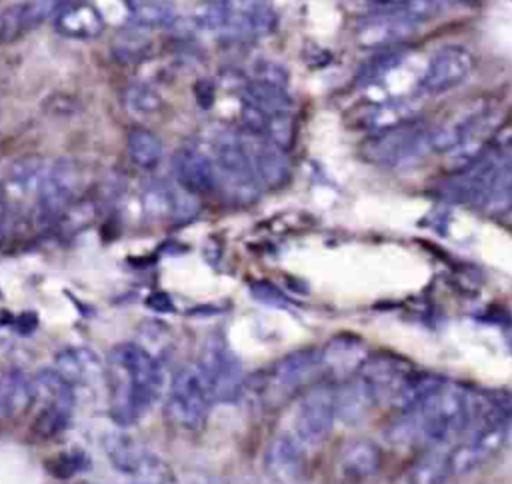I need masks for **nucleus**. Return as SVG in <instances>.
I'll list each match as a JSON object with an SVG mask.
<instances>
[{"label": "nucleus", "instance_id": "nucleus-37", "mask_svg": "<svg viewBox=\"0 0 512 484\" xmlns=\"http://www.w3.org/2000/svg\"><path fill=\"white\" fill-rule=\"evenodd\" d=\"M490 214H506L512 210V174L482 204Z\"/></svg>", "mask_w": 512, "mask_h": 484}, {"label": "nucleus", "instance_id": "nucleus-42", "mask_svg": "<svg viewBox=\"0 0 512 484\" xmlns=\"http://www.w3.org/2000/svg\"><path fill=\"white\" fill-rule=\"evenodd\" d=\"M196 484H232V482H228L226 478H220V476H202L200 480H196Z\"/></svg>", "mask_w": 512, "mask_h": 484}, {"label": "nucleus", "instance_id": "nucleus-46", "mask_svg": "<svg viewBox=\"0 0 512 484\" xmlns=\"http://www.w3.org/2000/svg\"><path fill=\"white\" fill-rule=\"evenodd\" d=\"M510 348H512V342H510Z\"/></svg>", "mask_w": 512, "mask_h": 484}, {"label": "nucleus", "instance_id": "nucleus-23", "mask_svg": "<svg viewBox=\"0 0 512 484\" xmlns=\"http://www.w3.org/2000/svg\"><path fill=\"white\" fill-rule=\"evenodd\" d=\"M364 360L366 356L362 354V340L352 334H338L320 350V368L336 374H356Z\"/></svg>", "mask_w": 512, "mask_h": 484}, {"label": "nucleus", "instance_id": "nucleus-44", "mask_svg": "<svg viewBox=\"0 0 512 484\" xmlns=\"http://www.w3.org/2000/svg\"><path fill=\"white\" fill-rule=\"evenodd\" d=\"M2 94H4V86L0 84V96H2Z\"/></svg>", "mask_w": 512, "mask_h": 484}, {"label": "nucleus", "instance_id": "nucleus-15", "mask_svg": "<svg viewBox=\"0 0 512 484\" xmlns=\"http://www.w3.org/2000/svg\"><path fill=\"white\" fill-rule=\"evenodd\" d=\"M54 368L72 386H92L106 378V360L90 346H64L54 354Z\"/></svg>", "mask_w": 512, "mask_h": 484}, {"label": "nucleus", "instance_id": "nucleus-10", "mask_svg": "<svg viewBox=\"0 0 512 484\" xmlns=\"http://www.w3.org/2000/svg\"><path fill=\"white\" fill-rule=\"evenodd\" d=\"M508 438V422L502 418H480L472 436L448 452L452 476L470 474L500 452Z\"/></svg>", "mask_w": 512, "mask_h": 484}, {"label": "nucleus", "instance_id": "nucleus-25", "mask_svg": "<svg viewBox=\"0 0 512 484\" xmlns=\"http://www.w3.org/2000/svg\"><path fill=\"white\" fill-rule=\"evenodd\" d=\"M46 166L38 158H18L12 162V166L6 170V180L2 184L8 200L14 198H24L36 202V194L42 182Z\"/></svg>", "mask_w": 512, "mask_h": 484}, {"label": "nucleus", "instance_id": "nucleus-45", "mask_svg": "<svg viewBox=\"0 0 512 484\" xmlns=\"http://www.w3.org/2000/svg\"><path fill=\"white\" fill-rule=\"evenodd\" d=\"M136 484H148V482H136Z\"/></svg>", "mask_w": 512, "mask_h": 484}, {"label": "nucleus", "instance_id": "nucleus-30", "mask_svg": "<svg viewBox=\"0 0 512 484\" xmlns=\"http://www.w3.org/2000/svg\"><path fill=\"white\" fill-rule=\"evenodd\" d=\"M132 24L140 28H158L174 20V6L168 0H126Z\"/></svg>", "mask_w": 512, "mask_h": 484}, {"label": "nucleus", "instance_id": "nucleus-16", "mask_svg": "<svg viewBox=\"0 0 512 484\" xmlns=\"http://www.w3.org/2000/svg\"><path fill=\"white\" fill-rule=\"evenodd\" d=\"M316 368H320L318 348L294 350L282 356L268 372V390L274 394H292L310 378Z\"/></svg>", "mask_w": 512, "mask_h": 484}, {"label": "nucleus", "instance_id": "nucleus-14", "mask_svg": "<svg viewBox=\"0 0 512 484\" xmlns=\"http://www.w3.org/2000/svg\"><path fill=\"white\" fill-rule=\"evenodd\" d=\"M172 174L180 188L200 196L218 186L216 168L210 156H206L196 144H182L172 154Z\"/></svg>", "mask_w": 512, "mask_h": 484}, {"label": "nucleus", "instance_id": "nucleus-38", "mask_svg": "<svg viewBox=\"0 0 512 484\" xmlns=\"http://www.w3.org/2000/svg\"><path fill=\"white\" fill-rule=\"evenodd\" d=\"M250 294L262 304H270V306H288L290 304V300L286 298V294L280 288H276L274 284L264 282V280L262 282H252L250 284Z\"/></svg>", "mask_w": 512, "mask_h": 484}, {"label": "nucleus", "instance_id": "nucleus-32", "mask_svg": "<svg viewBox=\"0 0 512 484\" xmlns=\"http://www.w3.org/2000/svg\"><path fill=\"white\" fill-rule=\"evenodd\" d=\"M142 206L144 212L154 218H172L174 216V188L166 186L162 182L150 184L142 194Z\"/></svg>", "mask_w": 512, "mask_h": 484}, {"label": "nucleus", "instance_id": "nucleus-43", "mask_svg": "<svg viewBox=\"0 0 512 484\" xmlns=\"http://www.w3.org/2000/svg\"><path fill=\"white\" fill-rule=\"evenodd\" d=\"M444 2H454V4H464V6H472L476 0H444Z\"/></svg>", "mask_w": 512, "mask_h": 484}, {"label": "nucleus", "instance_id": "nucleus-21", "mask_svg": "<svg viewBox=\"0 0 512 484\" xmlns=\"http://www.w3.org/2000/svg\"><path fill=\"white\" fill-rule=\"evenodd\" d=\"M254 174L262 188H280L290 178L288 150L262 138L250 148Z\"/></svg>", "mask_w": 512, "mask_h": 484}, {"label": "nucleus", "instance_id": "nucleus-7", "mask_svg": "<svg viewBox=\"0 0 512 484\" xmlns=\"http://www.w3.org/2000/svg\"><path fill=\"white\" fill-rule=\"evenodd\" d=\"M198 368L214 402H234L244 388V368L224 336L210 334L202 346Z\"/></svg>", "mask_w": 512, "mask_h": 484}, {"label": "nucleus", "instance_id": "nucleus-9", "mask_svg": "<svg viewBox=\"0 0 512 484\" xmlns=\"http://www.w3.org/2000/svg\"><path fill=\"white\" fill-rule=\"evenodd\" d=\"M80 186V174L72 160L58 158L46 166L42 182L36 194V216L42 222H54L72 206L76 190Z\"/></svg>", "mask_w": 512, "mask_h": 484}, {"label": "nucleus", "instance_id": "nucleus-29", "mask_svg": "<svg viewBox=\"0 0 512 484\" xmlns=\"http://www.w3.org/2000/svg\"><path fill=\"white\" fill-rule=\"evenodd\" d=\"M452 476L448 454L428 452L416 460L408 472V484H446Z\"/></svg>", "mask_w": 512, "mask_h": 484}, {"label": "nucleus", "instance_id": "nucleus-12", "mask_svg": "<svg viewBox=\"0 0 512 484\" xmlns=\"http://www.w3.org/2000/svg\"><path fill=\"white\" fill-rule=\"evenodd\" d=\"M474 66L476 58L466 46H444L428 60L420 78V90L426 94L448 92L464 84L470 78Z\"/></svg>", "mask_w": 512, "mask_h": 484}, {"label": "nucleus", "instance_id": "nucleus-2", "mask_svg": "<svg viewBox=\"0 0 512 484\" xmlns=\"http://www.w3.org/2000/svg\"><path fill=\"white\" fill-rule=\"evenodd\" d=\"M406 414L420 440L442 444L460 434L472 420V398L462 386L440 378Z\"/></svg>", "mask_w": 512, "mask_h": 484}, {"label": "nucleus", "instance_id": "nucleus-18", "mask_svg": "<svg viewBox=\"0 0 512 484\" xmlns=\"http://www.w3.org/2000/svg\"><path fill=\"white\" fill-rule=\"evenodd\" d=\"M304 452L306 446L292 432H282L270 440L264 452V466L276 480L292 482L304 470Z\"/></svg>", "mask_w": 512, "mask_h": 484}, {"label": "nucleus", "instance_id": "nucleus-26", "mask_svg": "<svg viewBox=\"0 0 512 484\" xmlns=\"http://www.w3.org/2000/svg\"><path fill=\"white\" fill-rule=\"evenodd\" d=\"M126 148L130 162L140 170H154L164 156V144L160 136L142 126H134L128 130Z\"/></svg>", "mask_w": 512, "mask_h": 484}, {"label": "nucleus", "instance_id": "nucleus-1", "mask_svg": "<svg viewBox=\"0 0 512 484\" xmlns=\"http://www.w3.org/2000/svg\"><path fill=\"white\" fill-rule=\"evenodd\" d=\"M110 416L128 426L140 420L162 396L166 376L152 352L136 342H120L106 356Z\"/></svg>", "mask_w": 512, "mask_h": 484}, {"label": "nucleus", "instance_id": "nucleus-22", "mask_svg": "<svg viewBox=\"0 0 512 484\" xmlns=\"http://www.w3.org/2000/svg\"><path fill=\"white\" fill-rule=\"evenodd\" d=\"M334 402H336V420H342L344 424H358L360 420H364L370 406L376 404L368 382L360 374L346 378L334 390Z\"/></svg>", "mask_w": 512, "mask_h": 484}, {"label": "nucleus", "instance_id": "nucleus-8", "mask_svg": "<svg viewBox=\"0 0 512 484\" xmlns=\"http://www.w3.org/2000/svg\"><path fill=\"white\" fill-rule=\"evenodd\" d=\"M292 422V434L306 448L322 444L336 422L334 388L326 384H316L308 388L296 404Z\"/></svg>", "mask_w": 512, "mask_h": 484}, {"label": "nucleus", "instance_id": "nucleus-31", "mask_svg": "<svg viewBox=\"0 0 512 484\" xmlns=\"http://www.w3.org/2000/svg\"><path fill=\"white\" fill-rule=\"evenodd\" d=\"M90 466H92L90 456H88L84 450H78V448L58 452L56 456H52V458L46 462L48 472H50L54 478H60V480L74 478V476L86 472Z\"/></svg>", "mask_w": 512, "mask_h": 484}, {"label": "nucleus", "instance_id": "nucleus-19", "mask_svg": "<svg viewBox=\"0 0 512 484\" xmlns=\"http://www.w3.org/2000/svg\"><path fill=\"white\" fill-rule=\"evenodd\" d=\"M420 106L414 98H388L362 110L358 122L372 134L392 130L418 120Z\"/></svg>", "mask_w": 512, "mask_h": 484}, {"label": "nucleus", "instance_id": "nucleus-4", "mask_svg": "<svg viewBox=\"0 0 512 484\" xmlns=\"http://www.w3.org/2000/svg\"><path fill=\"white\" fill-rule=\"evenodd\" d=\"M212 402L198 364H186L176 370L166 390V420L180 430H198L204 426Z\"/></svg>", "mask_w": 512, "mask_h": 484}, {"label": "nucleus", "instance_id": "nucleus-28", "mask_svg": "<svg viewBox=\"0 0 512 484\" xmlns=\"http://www.w3.org/2000/svg\"><path fill=\"white\" fill-rule=\"evenodd\" d=\"M150 50L152 42L146 34V28L134 24L116 32L112 40V52L120 62H142L144 58H148Z\"/></svg>", "mask_w": 512, "mask_h": 484}, {"label": "nucleus", "instance_id": "nucleus-5", "mask_svg": "<svg viewBox=\"0 0 512 484\" xmlns=\"http://www.w3.org/2000/svg\"><path fill=\"white\" fill-rule=\"evenodd\" d=\"M214 168L218 184L230 198L240 202H252L260 192V182L254 174L250 146L230 130L220 132L214 138Z\"/></svg>", "mask_w": 512, "mask_h": 484}, {"label": "nucleus", "instance_id": "nucleus-20", "mask_svg": "<svg viewBox=\"0 0 512 484\" xmlns=\"http://www.w3.org/2000/svg\"><path fill=\"white\" fill-rule=\"evenodd\" d=\"M32 376L20 368L0 372V422H12L32 408Z\"/></svg>", "mask_w": 512, "mask_h": 484}, {"label": "nucleus", "instance_id": "nucleus-33", "mask_svg": "<svg viewBox=\"0 0 512 484\" xmlns=\"http://www.w3.org/2000/svg\"><path fill=\"white\" fill-rule=\"evenodd\" d=\"M126 108L136 116L158 114L164 106L162 96L148 84H132L124 94Z\"/></svg>", "mask_w": 512, "mask_h": 484}, {"label": "nucleus", "instance_id": "nucleus-34", "mask_svg": "<svg viewBox=\"0 0 512 484\" xmlns=\"http://www.w3.org/2000/svg\"><path fill=\"white\" fill-rule=\"evenodd\" d=\"M294 136H296V124H294L292 112L290 114H270L268 116L262 138H266L268 142H272V144H276L284 150H290V146L294 142Z\"/></svg>", "mask_w": 512, "mask_h": 484}, {"label": "nucleus", "instance_id": "nucleus-40", "mask_svg": "<svg viewBox=\"0 0 512 484\" xmlns=\"http://www.w3.org/2000/svg\"><path fill=\"white\" fill-rule=\"evenodd\" d=\"M8 212H10V200H8V196H6V192L0 184V232L6 224V220H8Z\"/></svg>", "mask_w": 512, "mask_h": 484}, {"label": "nucleus", "instance_id": "nucleus-27", "mask_svg": "<svg viewBox=\"0 0 512 484\" xmlns=\"http://www.w3.org/2000/svg\"><path fill=\"white\" fill-rule=\"evenodd\" d=\"M244 100L264 114H290L292 112V98L284 86L260 82L248 78L244 84Z\"/></svg>", "mask_w": 512, "mask_h": 484}, {"label": "nucleus", "instance_id": "nucleus-3", "mask_svg": "<svg viewBox=\"0 0 512 484\" xmlns=\"http://www.w3.org/2000/svg\"><path fill=\"white\" fill-rule=\"evenodd\" d=\"M32 434L40 440L62 434L74 414V386L56 370L44 368L32 376Z\"/></svg>", "mask_w": 512, "mask_h": 484}, {"label": "nucleus", "instance_id": "nucleus-39", "mask_svg": "<svg viewBox=\"0 0 512 484\" xmlns=\"http://www.w3.org/2000/svg\"><path fill=\"white\" fill-rule=\"evenodd\" d=\"M146 306L154 312H174V302L166 292H152L146 298Z\"/></svg>", "mask_w": 512, "mask_h": 484}, {"label": "nucleus", "instance_id": "nucleus-6", "mask_svg": "<svg viewBox=\"0 0 512 484\" xmlns=\"http://www.w3.org/2000/svg\"><path fill=\"white\" fill-rule=\"evenodd\" d=\"M430 148V130L418 120L368 136L360 154L382 168H402L416 162Z\"/></svg>", "mask_w": 512, "mask_h": 484}, {"label": "nucleus", "instance_id": "nucleus-35", "mask_svg": "<svg viewBox=\"0 0 512 484\" xmlns=\"http://www.w3.org/2000/svg\"><path fill=\"white\" fill-rule=\"evenodd\" d=\"M404 52L396 50V48H388L386 52H380L378 56H374L370 62L364 64V68L358 72V80L360 82H372L382 78L384 74H388L392 68H396L402 62Z\"/></svg>", "mask_w": 512, "mask_h": 484}, {"label": "nucleus", "instance_id": "nucleus-36", "mask_svg": "<svg viewBox=\"0 0 512 484\" xmlns=\"http://www.w3.org/2000/svg\"><path fill=\"white\" fill-rule=\"evenodd\" d=\"M252 78L276 86H288V70L284 64L270 60V58H258L252 66Z\"/></svg>", "mask_w": 512, "mask_h": 484}, {"label": "nucleus", "instance_id": "nucleus-13", "mask_svg": "<svg viewBox=\"0 0 512 484\" xmlns=\"http://www.w3.org/2000/svg\"><path fill=\"white\" fill-rule=\"evenodd\" d=\"M416 24L410 22L398 8L380 10L356 24L354 40L360 48H394L404 42Z\"/></svg>", "mask_w": 512, "mask_h": 484}, {"label": "nucleus", "instance_id": "nucleus-11", "mask_svg": "<svg viewBox=\"0 0 512 484\" xmlns=\"http://www.w3.org/2000/svg\"><path fill=\"white\" fill-rule=\"evenodd\" d=\"M108 458L112 466L136 480L148 484H170L174 482V472L170 464L152 448L132 442V440H114L108 446Z\"/></svg>", "mask_w": 512, "mask_h": 484}, {"label": "nucleus", "instance_id": "nucleus-24", "mask_svg": "<svg viewBox=\"0 0 512 484\" xmlns=\"http://www.w3.org/2000/svg\"><path fill=\"white\" fill-rule=\"evenodd\" d=\"M340 470L350 478H368L382 466V450L372 440H350L338 454Z\"/></svg>", "mask_w": 512, "mask_h": 484}, {"label": "nucleus", "instance_id": "nucleus-41", "mask_svg": "<svg viewBox=\"0 0 512 484\" xmlns=\"http://www.w3.org/2000/svg\"><path fill=\"white\" fill-rule=\"evenodd\" d=\"M368 4L380 8V10H392V8H398V6H404L406 2L410 0H366Z\"/></svg>", "mask_w": 512, "mask_h": 484}, {"label": "nucleus", "instance_id": "nucleus-17", "mask_svg": "<svg viewBox=\"0 0 512 484\" xmlns=\"http://www.w3.org/2000/svg\"><path fill=\"white\" fill-rule=\"evenodd\" d=\"M104 16L86 0H66L52 18L54 30L70 40H94L104 32Z\"/></svg>", "mask_w": 512, "mask_h": 484}]
</instances>
